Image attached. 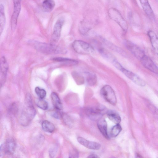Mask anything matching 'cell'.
<instances>
[{"label": "cell", "instance_id": "obj_1", "mask_svg": "<svg viewBox=\"0 0 158 158\" xmlns=\"http://www.w3.org/2000/svg\"><path fill=\"white\" fill-rule=\"evenodd\" d=\"M36 114V110L33 104L31 96L29 93H27L25 96L24 104L19 117V123L23 126H28Z\"/></svg>", "mask_w": 158, "mask_h": 158}, {"label": "cell", "instance_id": "obj_2", "mask_svg": "<svg viewBox=\"0 0 158 158\" xmlns=\"http://www.w3.org/2000/svg\"><path fill=\"white\" fill-rule=\"evenodd\" d=\"M113 64L115 67L121 71L128 78L136 84L140 86L145 85L146 83L144 81L135 73L123 67L118 61H116Z\"/></svg>", "mask_w": 158, "mask_h": 158}, {"label": "cell", "instance_id": "obj_3", "mask_svg": "<svg viewBox=\"0 0 158 158\" xmlns=\"http://www.w3.org/2000/svg\"><path fill=\"white\" fill-rule=\"evenodd\" d=\"M34 46L37 51L47 54L65 53L66 51L51 44L36 42Z\"/></svg>", "mask_w": 158, "mask_h": 158}, {"label": "cell", "instance_id": "obj_4", "mask_svg": "<svg viewBox=\"0 0 158 158\" xmlns=\"http://www.w3.org/2000/svg\"><path fill=\"white\" fill-rule=\"evenodd\" d=\"M72 47L78 53L86 55L93 53L94 49L89 44L81 40H75L72 44Z\"/></svg>", "mask_w": 158, "mask_h": 158}, {"label": "cell", "instance_id": "obj_5", "mask_svg": "<svg viewBox=\"0 0 158 158\" xmlns=\"http://www.w3.org/2000/svg\"><path fill=\"white\" fill-rule=\"evenodd\" d=\"M108 14L110 18L115 22L124 31H127L128 29L127 22L117 9L114 8L109 9Z\"/></svg>", "mask_w": 158, "mask_h": 158}, {"label": "cell", "instance_id": "obj_6", "mask_svg": "<svg viewBox=\"0 0 158 158\" xmlns=\"http://www.w3.org/2000/svg\"><path fill=\"white\" fill-rule=\"evenodd\" d=\"M100 93L103 98L107 102L115 105L117 99L115 93L112 87L108 85H104L102 88Z\"/></svg>", "mask_w": 158, "mask_h": 158}, {"label": "cell", "instance_id": "obj_7", "mask_svg": "<svg viewBox=\"0 0 158 158\" xmlns=\"http://www.w3.org/2000/svg\"><path fill=\"white\" fill-rule=\"evenodd\" d=\"M16 147V143L13 139H7L0 146V156L12 155L15 152Z\"/></svg>", "mask_w": 158, "mask_h": 158}, {"label": "cell", "instance_id": "obj_8", "mask_svg": "<svg viewBox=\"0 0 158 158\" xmlns=\"http://www.w3.org/2000/svg\"><path fill=\"white\" fill-rule=\"evenodd\" d=\"M124 44L127 49L137 59L140 60L145 55L142 49L131 41L125 40Z\"/></svg>", "mask_w": 158, "mask_h": 158}, {"label": "cell", "instance_id": "obj_9", "mask_svg": "<svg viewBox=\"0 0 158 158\" xmlns=\"http://www.w3.org/2000/svg\"><path fill=\"white\" fill-rule=\"evenodd\" d=\"M64 21L63 18H60L57 20L54 27L53 32L51 40V44H55L58 41L60 36L62 28Z\"/></svg>", "mask_w": 158, "mask_h": 158}, {"label": "cell", "instance_id": "obj_10", "mask_svg": "<svg viewBox=\"0 0 158 158\" xmlns=\"http://www.w3.org/2000/svg\"><path fill=\"white\" fill-rule=\"evenodd\" d=\"M106 111V109L104 107L99 106L89 109L87 111V114L92 120H98L101 118Z\"/></svg>", "mask_w": 158, "mask_h": 158}, {"label": "cell", "instance_id": "obj_11", "mask_svg": "<svg viewBox=\"0 0 158 158\" xmlns=\"http://www.w3.org/2000/svg\"><path fill=\"white\" fill-rule=\"evenodd\" d=\"M140 60L145 68L158 75V66L150 57L145 55Z\"/></svg>", "mask_w": 158, "mask_h": 158}, {"label": "cell", "instance_id": "obj_12", "mask_svg": "<svg viewBox=\"0 0 158 158\" xmlns=\"http://www.w3.org/2000/svg\"><path fill=\"white\" fill-rule=\"evenodd\" d=\"M13 11L10 19V27L12 31H14L16 28L18 19L21 9V2L13 3Z\"/></svg>", "mask_w": 158, "mask_h": 158}, {"label": "cell", "instance_id": "obj_13", "mask_svg": "<svg viewBox=\"0 0 158 158\" xmlns=\"http://www.w3.org/2000/svg\"><path fill=\"white\" fill-rule=\"evenodd\" d=\"M8 65L6 59L4 56H2L0 60V86L3 85L6 80Z\"/></svg>", "mask_w": 158, "mask_h": 158}, {"label": "cell", "instance_id": "obj_14", "mask_svg": "<svg viewBox=\"0 0 158 158\" xmlns=\"http://www.w3.org/2000/svg\"><path fill=\"white\" fill-rule=\"evenodd\" d=\"M77 140L80 144L89 149L98 150L101 147V145L98 143L88 140L81 137H78Z\"/></svg>", "mask_w": 158, "mask_h": 158}, {"label": "cell", "instance_id": "obj_15", "mask_svg": "<svg viewBox=\"0 0 158 158\" xmlns=\"http://www.w3.org/2000/svg\"><path fill=\"white\" fill-rule=\"evenodd\" d=\"M139 0L147 15L151 19H154L155 15L148 0Z\"/></svg>", "mask_w": 158, "mask_h": 158}, {"label": "cell", "instance_id": "obj_16", "mask_svg": "<svg viewBox=\"0 0 158 158\" xmlns=\"http://www.w3.org/2000/svg\"><path fill=\"white\" fill-rule=\"evenodd\" d=\"M148 35L154 51L158 56V37L156 33L151 30L148 31Z\"/></svg>", "mask_w": 158, "mask_h": 158}, {"label": "cell", "instance_id": "obj_17", "mask_svg": "<svg viewBox=\"0 0 158 158\" xmlns=\"http://www.w3.org/2000/svg\"><path fill=\"white\" fill-rule=\"evenodd\" d=\"M97 126L103 135L107 139H110V136L107 131V123L106 120L102 118L98 120Z\"/></svg>", "mask_w": 158, "mask_h": 158}, {"label": "cell", "instance_id": "obj_18", "mask_svg": "<svg viewBox=\"0 0 158 158\" xmlns=\"http://www.w3.org/2000/svg\"><path fill=\"white\" fill-rule=\"evenodd\" d=\"M83 75L85 81L88 85L93 86L96 83L97 78L94 73L88 72H85Z\"/></svg>", "mask_w": 158, "mask_h": 158}, {"label": "cell", "instance_id": "obj_19", "mask_svg": "<svg viewBox=\"0 0 158 158\" xmlns=\"http://www.w3.org/2000/svg\"><path fill=\"white\" fill-rule=\"evenodd\" d=\"M99 51L104 58L113 64L117 61L114 56L106 49L103 48H100Z\"/></svg>", "mask_w": 158, "mask_h": 158}, {"label": "cell", "instance_id": "obj_20", "mask_svg": "<svg viewBox=\"0 0 158 158\" xmlns=\"http://www.w3.org/2000/svg\"><path fill=\"white\" fill-rule=\"evenodd\" d=\"M106 113L108 118L112 122L115 124L120 123L121 118L120 115L117 112L110 110L107 111Z\"/></svg>", "mask_w": 158, "mask_h": 158}, {"label": "cell", "instance_id": "obj_21", "mask_svg": "<svg viewBox=\"0 0 158 158\" xmlns=\"http://www.w3.org/2000/svg\"><path fill=\"white\" fill-rule=\"evenodd\" d=\"M52 104L55 109L62 110V105L58 94L55 92H52L51 95Z\"/></svg>", "mask_w": 158, "mask_h": 158}, {"label": "cell", "instance_id": "obj_22", "mask_svg": "<svg viewBox=\"0 0 158 158\" xmlns=\"http://www.w3.org/2000/svg\"><path fill=\"white\" fill-rule=\"evenodd\" d=\"M55 6V3L54 0H44L42 3L43 10L47 12H51Z\"/></svg>", "mask_w": 158, "mask_h": 158}, {"label": "cell", "instance_id": "obj_23", "mask_svg": "<svg viewBox=\"0 0 158 158\" xmlns=\"http://www.w3.org/2000/svg\"><path fill=\"white\" fill-rule=\"evenodd\" d=\"M6 17L5 14L4 6L1 4L0 6V32L2 34L6 23Z\"/></svg>", "mask_w": 158, "mask_h": 158}, {"label": "cell", "instance_id": "obj_24", "mask_svg": "<svg viewBox=\"0 0 158 158\" xmlns=\"http://www.w3.org/2000/svg\"><path fill=\"white\" fill-rule=\"evenodd\" d=\"M42 127L44 131L48 133H52L55 130L54 125L48 120H44L42 122Z\"/></svg>", "mask_w": 158, "mask_h": 158}, {"label": "cell", "instance_id": "obj_25", "mask_svg": "<svg viewBox=\"0 0 158 158\" xmlns=\"http://www.w3.org/2000/svg\"><path fill=\"white\" fill-rule=\"evenodd\" d=\"M53 60L54 61L64 62L72 65H76L78 63V61L76 60L66 58H54Z\"/></svg>", "mask_w": 158, "mask_h": 158}, {"label": "cell", "instance_id": "obj_26", "mask_svg": "<svg viewBox=\"0 0 158 158\" xmlns=\"http://www.w3.org/2000/svg\"><path fill=\"white\" fill-rule=\"evenodd\" d=\"M122 130V127L119 124H116L110 130V136L111 137H115L117 136L120 133Z\"/></svg>", "mask_w": 158, "mask_h": 158}, {"label": "cell", "instance_id": "obj_27", "mask_svg": "<svg viewBox=\"0 0 158 158\" xmlns=\"http://www.w3.org/2000/svg\"><path fill=\"white\" fill-rule=\"evenodd\" d=\"M35 103L36 105L39 108L43 110H47L48 107V102L43 99L39 98L35 101Z\"/></svg>", "mask_w": 158, "mask_h": 158}, {"label": "cell", "instance_id": "obj_28", "mask_svg": "<svg viewBox=\"0 0 158 158\" xmlns=\"http://www.w3.org/2000/svg\"><path fill=\"white\" fill-rule=\"evenodd\" d=\"M61 110L55 108L54 110L50 112V115L51 116L56 119H61L63 118L64 115V114Z\"/></svg>", "mask_w": 158, "mask_h": 158}, {"label": "cell", "instance_id": "obj_29", "mask_svg": "<svg viewBox=\"0 0 158 158\" xmlns=\"http://www.w3.org/2000/svg\"><path fill=\"white\" fill-rule=\"evenodd\" d=\"M35 92L39 98L44 99L46 95V92L44 89L39 87H36L35 89Z\"/></svg>", "mask_w": 158, "mask_h": 158}, {"label": "cell", "instance_id": "obj_30", "mask_svg": "<svg viewBox=\"0 0 158 158\" xmlns=\"http://www.w3.org/2000/svg\"><path fill=\"white\" fill-rule=\"evenodd\" d=\"M15 103H13L9 108V111L14 114H16L18 110V108Z\"/></svg>", "mask_w": 158, "mask_h": 158}, {"label": "cell", "instance_id": "obj_31", "mask_svg": "<svg viewBox=\"0 0 158 158\" xmlns=\"http://www.w3.org/2000/svg\"><path fill=\"white\" fill-rule=\"evenodd\" d=\"M69 157L77 158L78 156V152L77 150L74 149L70 152L69 153Z\"/></svg>", "mask_w": 158, "mask_h": 158}, {"label": "cell", "instance_id": "obj_32", "mask_svg": "<svg viewBox=\"0 0 158 158\" xmlns=\"http://www.w3.org/2000/svg\"><path fill=\"white\" fill-rule=\"evenodd\" d=\"M57 151V149H55V148H53L51 149L49 151V155L51 157H53L55 156Z\"/></svg>", "mask_w": 158, "mask_h": 158}, {"label": "cell", "instance_id": "obj_33", "mask_svg": "<svg viewBox=\"0 0 158 158\" xmlns=\"http://www.w3.org/2000/svg\"><path fill=\"white\" fill-rule=\"evenodd\" d=\"M89 158H98V156L97 155L94 154H91L88 157Z\"/></svg>", "mask_w": 158, "mask_h": 158}, {"label": "cell", "instance_id": "obj_34", "mask_svg": "<svg viewBox=\"0 0 158 158\" xmlns=\"http://www.w3.org/2000/svg\"><path fill=\"white\" fill-rule=\"evenodd\" d=\"M22 0H13V3L21 2Z\"/></svg>", "mask_w": 158, "mask_h": 158}]
</instances>
